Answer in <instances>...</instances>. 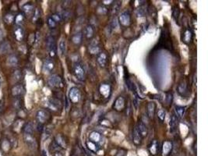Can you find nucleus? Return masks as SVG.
Instances as JSON below:
<instances>
[{"label": "nucleus", "mask_w": 208, "mask_h": 156, "mask_svg": "<svg viewBox=\"0 0 208 156\" xmlns=\"http://www.w3.org/2000/svg\"><path fill=\"white\" fill-rule=\"evenodd\" d=\"M46 45L49 49V54L51 57H54L56 55V45L55 39L52 36H49L46 38Z\"/></svg>", "instance_id": "f257e3e1"}, {"label": "nucleus", "mask_w": 208, "mask_h": 156, "mask_svg": "<svg viewBox=\"0 0 208 156\" xmlns=\"http://www.w3.org/2000/svg\"><path fill=\"white\" fill-rule=\"evenodd\" d=\"M69 100L73 103H77L80 102V98H81V94H80V90L77 87H73L69 90Z\"/></svg>", "instance_id": "f03ea898"}, {"label": "nucleus", "mask_w": 208, "mask_h": 156, "mask_svg": "<svg viewBox=\"0 0 208 156\" xmlns=\"http://www.w3.org/2000/svg\"><path fill=\"white\" fill-rule=\"evenodd\" d=\"M49 85L54 88H61L63 87V82L59 76L52 75L49 79Z\"/></svg>", "instance_id": "7ed1b4c3"}, {"label": "nucleus", "mask_w": 208, "mask_h": 156, "mask_svg": "<svg viewBox=\"0 0 208 156\" xmlns=\"http://www.w3.org/2000/svg\"><path fill=\"white\" fill-rule=\"evenodd\" d=\"M36 118L37 120H38L39 123L43 124V123H46L47 121L49 120V118H50V113L45 109H40L37 112Z\"/></svg>", "instance_id": "20e7f679"}, {"label": "nucleus", "mask_w": 208, "mask_h": 156, "mask_svg": "<svg viewBox=\"0 0 208 156\" xmlns=\"http://www.w3.org/2000/svg\"><path fill=\"white\" fill-rule=\"evenodd\" d=\"M89 141L92 142L96 145L100 146V144L103 141L102 135L97 131H93L90 133V136H89Z\"/></svg>", "instance_id": "39448f33"}, {"label": "nucleus", "mask_w": 208, "mask_h": 156, "mask_svg": "<svg viewBox=\"0 0 208 156\" xmlns=\"http://www.w3.org/2000/svg\"><path fill=\"white\" fill-rule=\"evenodd\" d=\"M73 70H74V74L75 75H76V77H77L78 79L80 80H84L85 70L81 64H76L74 68H73Z\"/></svg>", "instance_id": "423d86ee"}, {"label": "nucleus", "mask_w": 208, "mask_h": 156, "mask_svg": "<svg viewBox=\"0 0 208 156\" xmlns=\"http://www.w3.org/2000/svg\"><path fill=\"white\" fill-rule=\"evenodd\" d=\"M119 20V23L123 26H129L130 24V21H131V16H130V13L129 11H125L121 14V16L118 18Z\"/></svg>", "instance_id": "0eeeda50"}, {"label": "nucleus", "mask_w": 208, "mask_h": 156, "mask_svg": "<svg viewBox=\"0 0 208 156\" xmlns=\"http://www.w3.org/2000/svg\"><path fill=\"white\" fill-rule=\"evenodd\" d=\"M24 141L31 148H36L37 142L34 137L33 134H27L24 133Z\"/></svg>", "instance_id": "6e6552de"}, {"label": "nucleus", "mask_w": 208, "mask_h": 156, "mask_svg": "<svg viewBox=\"0 0 208 156\" xmlns=\"http://www.w3.org/2000/svg\"><path fill=\"white\" fill-rule=\"evenodd\" d=\"M22 10H23V13L27 16H31L34 13V5L31 3H27L25 5H23Z\"/></svg>", "instance_id": "1a4fd4ad"}, {"label": "nucleus", "mask_w": 208, "mask_h": 156, "mask_svg": "<svg viewBox=\"0 0 208 156\" xmlns=\"http://www.w3.org/2000/svg\"><path fill=\"white\" fill-rule=\"evenodd\" d=\"M14 35L16 39L18 41H21L24 38V30H23L21 26H17L14 29Z\"/></svg>", "instance_id": "9d476101"}, {"label": "nucleus", "mask_w": 208, "mask_h": 156, "mask_svg": "<svg viewBox=\"0 0 208 156\" xmlns=\"http://www.w3.org/2000/svg\"><path fill=\"white\" fill-rule=\"evenodd\" d=\"M124 107H125V99L123 97L120 96L116 100L115 104H114V108L117 111H122V110H123Z\"/></svg>", "instance_id": "9b49d317"}, {"label": "nucleus", "mask_w": 208, "mask_h": 156, "mask_svg": "<svg viewBox=\"0 0 208 156\" xmlns=\"http://www.w3.org/2000/svg\"><path fill=\"white\" fill-rule=\"evenodd\" d=\"M137 130H138L139 133L141 136V137H145L147 133H148V131H147V127L144 124L142 121H140L138 123V126H137Z\"/></svg>", "instance_id": "f8f14e48"}, {"label": "nucleus", "mask_w": 208, "mask_h": 156, "mask_svg": "<svg viewBox=\"0 0 208 156\" xmlns=\"http://www.w3.org/2000/svg\"><path fill=\"white\" fill-rule=\"evenodd\" d=\"M55 68V64L52 60L51 59H46L43 64V69L47 73H50Z\"/></svg>", "instance_id": "ddd939ff"}, {"label": "nucleus", "mask_w": 208, "mask_h": 156, "mask_svg": "<svg viewBox=\"0 0 208 156\" xmlns=\"http://www.w3.org/2000/svg\"><path fill=\"white\" fill-rule=\"evenodd\" d=\"M23 87L21 85H16L13 87L12 89V95L14 97H17L23 94Z\"/></svg>", "instance_id": "4468645a"}, {"label": "nucleus", "mask_w": 208, "mask_h": 156, "mask_svg": "<svg viewBox=\"0 0 208 156\" xmlns=\"http://www.w3.org/2000/svg\"><path fill=\"white\" fill-rule=\"evenodd\" d=\"M133 142L136 145H139L141 143V136L139 133L138 130H137V126H135L133 129Z\"/></svg>", "instance_id": "2eb2a0df"}, {"label": "nucleus", "mask_w": 208, "mask_h": 156, "mask_svg": "<svg viewBox=\"0 0 208 156\" xmlns=\"http://www.w3.org/2000/svg\"><path fill=\"white\" fill-rule=\"evenodd\" d=\"M99 91H100L101 94L104 97L107 98L109 96V94H110L111 87L110 86L108 85H102L100 87Z\"/></svg>", "instance_id": "dca6fc26"}, {"label": "nucleus", "mask_w": 208, "mask_h": 156, "mask_svg": "<svg viewBox=\"0 0 208 156\" xmlns=\"http://www.w3.org/2000/svg\"><path fill=\"white\" fill-rule=\"evenodd\" d=\"M98 63L101 67H104L107 63V55L105 52H101L98 56Z\"/></svg>", "instance_id": "f3484780"}, {"label": "nucleus", "mask_w": 208, "mask_h": 156, "mask_svg": "<svg viewBox=\"0 0 208 156\" xmlns=\"http://www.w3.org/2000/svg\"><path fill=\"white\" fill-rule=\"evenodd\" d=\"M155 112V104L154 102H149L147 104V116L149 119L154 117Z\"/></svg>", "instance_id": "a211bd4d"}, {"label": "nucleus", "mask_w": 208, "mask_h": 156, "mask_svg": "<svg viewBox=\"0 0 208 156\" xmlns=\"http://www.w3.org/2000/svg\"><path fill=\"white\" fill-rule=\"evenodd\" d=\"M23 133L27 134H33L34 133V126L31 123H27L23 126Z\"/></svg>", "instance_id": "6ab92c4d"}, {"label": "nucleus", "mask_w": 208, "mask_h": 156, "mask_svg": "<svg viewBox=\"0 0 208 156\" xmlns=\"http://www.w3.org/2000/svg\"><path fill=\"white\" fill-rule=\"evenodd\" d=\"M55 141L56 142L57 144H58L60 148H66V141H65L64 137H63L61 134H59V135L56 136Z\"/></svg>", "instance_id": "aec40b11"}, {"label": "nucleus", "mask_w": 208, "mask_h": 156, "mask_svg": "<svg viewBox=\"0 0 208 156\" xmlns=\"http://www.w3.org/2000/svg\"><path fill=\"white\" fill-rule=\"evenodd\" d=\"M177 122H178V117L175 115H172L171 117V121H170V130H171V132H173L176 129V126H177Z\"/></svg>", "instance_id": "412c9836"}, {"label": "nucleus", "mask_w": 208, "mask_h": 156, "mask_svg": "<svg viewBox=\"0 0 208 156\" xmlns=\"http://www.w3.org/2000/svg\"><path fill=\"white\" fill-rule=\"evenodd\" d=\"M83 34L81 32L73 34L72 37V41L75 45H80L82 42Z\"/></svg>", "instance_id": "4be33fe9"}, {"label": "nucleus", "mask_w": 208, "mask_h": 156, "mask_svg": "<svg viewBox=\"0 0 208 156\" xmlns=\"http://www.w3.org/2000/svg\"><path fill=\"white\" fill-rule=\"evenodd\" d=\"M84 33L86 37L88 38H91L93 36H94V30L93 28V27L91 25H88L86 27H85L84 30Z\"/></svg>", "instance_id": "5701e85b"}, {"label": "nucleus", "mask_w": 208, "mask_h": 156, "mask_svg": "<svg viewBox=\"0 0 208 156\" xmlns=\"http://www.w3.org/2000/svg\"><path fill=\"white\" fill-rule=\"evenodd\" d=\"M10 44H9L8 41L2 42V44L0 45V53H6V52L10 51Z\"/></svg>", "instance_id": "b1692460"}, {"label": "nucleus", "mask_w": 208, "mask_h": 156, "mask_svg": "<svg viewBox=\"0 0 208 156\" xmlns=\"http://www.w3.org/2000/svg\"><path fill=\"white\" fill-rule=\"evenodd\" d=\"M4 22L7 24H12L15 20V16L13 13H6L3 17Z\"/></svg>", "instance_id": "393cba45"}, {"label": "nucleus", "mask_w": 208, "mask_h": 156, "mask_svg": "<svg viewBox=\"0 0 208 156\" xmlns=\"http://www.w3.org/2000/svg\"><path fill=\"white\" fill-rule=\"evenodd\" d=\"M25 20V15L23 13H18L17 15L15 16V21L16 24L17 26H21V24L23 23V21Z\"/></svg>", "instance_id": "a878e982"}, {"label": "nucleus", "mask_w": 208, "mask_h": 156, "mask_svg": "<svg viewBox=\"0 0 208 156\" xmlns=\"http://www.w3.org/2000/svg\"><path fill=\"white\" fill-rule=\"evenodd\" d=\"M192 32L190 30H185L184 34H183V41H184L185 43H190L191 40H192Z\"/></svg>", "instance_id": "bb28decb"}, {"label": "nucleus", "mask_w": 208, "mask_h": 156, "mask_svg": "<svg viewBox=\"0 0 208 156\" xmlns=\"http://www.w3.org/2000/svg\"><path fill=\"white\" fill-rule=\"evenodd\" d=\"M7 63L10 66L15 67V66H16L18 64V59H17V57L15 55H11L8 58Z\"/></svg>", "instance_id": "cd10ccee"}, {"label": "nucleus", "mask_w": 208, "mask_h": 156, "mask_svg": "<svg viewBox=\"0 0 208 156\" xmlns=\"http://www.w3.org/2000/svg\"><path fill=\"white\" fill-rule=\"evenodd\" d=\"M175 113H176L177 117L182 118L184 115V113H185V108L183 107V106H175Z\"/></svg>", "instance_id": "c85d7f7f"}, {"label": "nucleus", "mask_w": 208, "mask_h": 156, "mask_svg": "<svg viewBox=\"0 0 208 156\" xmlns=\"http://www.w3.org/2000/svg\"><path fill=\"white\" fill-rule=\"evenodd\" d=\"M172 150V144L169 141H165L163 144V153L164 155H168Z\"/></svg>", "instance_id": "c756f323"}, {"label": "nucleus", "mask_w": 208, "mask_h": 156, "mask_svg": "<svg viewBox=\"0 0 208 156\" xmlns=\"http://www.w3.org/2000/svg\"><path fill=\"white\" fill-rule=\"evenodd\" d=\"M59 49L60 51L61 55H64L66 52V41L64 39H61L59 43Z\"/></svg>", "instance_id": "7c9ffc66"}, {"label": "nucleus", "mask_w": 208, "mask_h": 156, "mask_svg": "<svg viewBox=\"0 0 208 156\" xmlns=\"http://www.w3.org/2000/svg\"><path fill=\"white\" fill-rule=\"evenodd\" d=\"M120 5H121V2L118 1V2H116V3H114L113 5H112V7L111 9V12L112 14H116V13H118V10H119V9H120Z\"/></svg>", "instance_id": "2f4dec72"}, {"label": "nucleus", "mask_w": 208, "mask_h": 156, "mask_svg": "<svg viewBox=\"0 0 208 156\" xmlns=\"http://www.w3.org/2000/svg\"><path fill=\"white\" fill-rule=\"evenodd\" d=\"M178 91L180 95H184L185 92L186 91V85H185V83H182L179 85L178 87Z\"/></svg>", "instance_id": "473e14b6"}, {"label": "nucleus", "mask_w": 208, "mask_h": 156, "mask_svg": "<svg viewBox=\"0 0 208 156\" xmlns=\"http://www.w3.org/2000/svg\"><path fill=\"white\" fill-rule=\"evenodd\" d=\"M90 52H91V54H96V53H98V52H99V50H100V49H99V47L95 44V45H94V43H92L91 45H90Z\"/></svg>", "instance_id": "72a5a7b5"}, {"label": "nucleus", "mask_w": 208, "mask_h": 156, "mask_svg": "<svg viewBox=\"0 0 208 156\" xmlns=\"http://www.w3.org/2000/svg\"><path fill=\"white\" fill-rule=\"evenodd\" d=\"M47 23H48V25H49V27H50V28H51V29L55 28V27H56V25H57L56 22H55V21H53V20H52V18H51V16L48 18Z\"/></svg>", "instance_id": "f704fd0d"}, {"label": "nucleus", "mask_w": 208, "mask_h": 156, "mask_svg": "<svg viewBox=\"0 0 208 156\" xmlns=\"http://www.w3.org/2000/svg\"><path fill=\"white\" fill-rule=\"evenodd\" d=\"M157 141H154V142H153V144H151V148H150V151H151V154L155 155L156 152H157Z\"/></svg>", "instance_id": "c9c22d12"}, {"label": "nucleus", "mask_w": 208, "mask_h": 156, "mask_svg": "<svg viewBox=\"0 0 208 156\" xmlns=\"http://www.w3.org/2000/svg\"><path fill=\"white\" fill-rule=\"evenodd\" d=\"M157 117L159 118V120L161 122H163L165 118V112L164 109H160L157 113Z\"/></svg>", "instance_id": "e433bc0d"}, {"label": "nucleus", "mask_w": 208, "mask_h": 156, "mask_svg": "<svg viewBox=\"0 0 208 156\" xmlns=\"http://www.w3.org/2000/svg\"><path fill=\"white\" fill-rule=\"evenodd\" d=\"M51 17L52 18V20L55 21L56 23H58V22H60V21H62L61 15H60V14H58V13H55V14H53V15H51Z\"/></svg>", "instance_id": "4c0bfd02"}, {"label": "nucleus", "mask_w": 208, "mask_h": 156, "mask_svg": "<svg viewBox=\"0 0 208 156\" xmlns=\"http://www.w3.org/2000/svg\"><path fill=\"white\" fill-rule=\"evenodd\" d=\"M33 15V21L34 22H36L39 19V17H40V11H39L38 9L34 10V13Z\"/></svg>", "instance_id": "58836bf2"}, {"label": "nucleus", "mask_w": 208, "mask_h": 156, "mask_svg": "<svg viewBox=\"0 0 208 156\" xmlns=\"http://www.w3.org/2000/svg\"><path fill=\"white\" fill-rule=\"evenodd\" d=\"M13 77L16 79V80H20L21 79V77H22V74H21V70H19V69L16 70L14 72V74H13Z\"/></svg>", "instance_id": "ea45409f"}, {"label": "nucleus", "mask_w": 208, "mask_h": 156, "mask_svg": "<svg viewBox=\"0 0 208 156\" xmlns=\"http://www.w3.org/2000/svg\"><path fill=\"white\" fill-rule=\"evenodd\" d=\"M61 16H62V20H67L68 18L70 16V13H69V11H64L63 13H62V14L61 15Z\"/></svg>", "instance_id": "a19ab883"}, {"label": "nucleus", "mask_w": 208, "mask_h": 156, "mask_svg": "<svg viewBox=\"0 0 208 156\" xmlns=\"http://www.w3.org/2000/svg\"><path fill=\"white\" fill-rule=\"evenodd\" d=\"M179 14V8L175 7L174 8V10H173V16L175 18H178Z\"/></svg>", "instance_id": "79ce46f5"}, {"label": "nucleus", "mask_w": 208, "mask_h": 156, "mask_svg": "<svg viewBox=\"0 0 208 156\" xmlns=\"http://www.w3.org/2000/svg\"><path fill=\"white\" fill-rule=\"evenodd\" d=\"M126 155V151H123V150H121L117 153L116 156H125Z\"/></svg>", "instance_id": "37998d69"}, {"label": "nucleus", "mask_w": 208, "mask_h": 156, "mask_svg": "<svg viewBox=\"0 0 208 156\" xmlns=\"http://www.w3.org/2000/svg\"><path fill=\"white\" fill-rule=\"evenodd\" d=\"M38 130L40 132H42V131H43V125H42L41 123H39L38 126Z\"/></svg>", "instance_id": "c03bdc74"}, {"label": "nucleus", "mask_w": 208, "mask_h": 156, "mask_svg": "<svg viewBox=\"0 0 208 156\" xmlns=\"http://www.w3.org/2000/svg\"><path fill=\"white\" fill-rule=\"evenodd\" d=\"M3 38V31L2 30V28L0 27V41H2Z\"/></svg>", "instance_id": "a18cd8bd"}, {"label": "nucleus", "mask_w": 208, "mask_h": 156, "mask_svg": "<svg viewBox=\"0 0 208 156\" xmlns=\"http://www.w3.org/2000/svg\"><path fill=\"white\" fill-rule=\"evenodd\" d=\"M53 156H63V155H62V154L61 153L60 151H55Z\"/></svg>", "instance_id": "49530a36"}, {"label": "nucleus", "mask_w": 208, "mask_h": 156, "mask_svg": "<svg viewBox=\"0 0 208 156\" xmlns=\"http://www.w3.org/2000/svg\"><path fill=\"white\" fill-rule=\"evenodd\" d=\"M133 102H134V105H135V107H136V108H137V100H136V98L134 99Z\"/></svg>", "instance_id": "de8ad7c7"}]
</instances>
